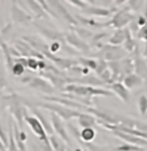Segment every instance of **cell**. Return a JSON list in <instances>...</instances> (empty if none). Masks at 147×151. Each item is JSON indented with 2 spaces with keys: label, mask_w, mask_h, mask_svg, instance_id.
Masks as SVG:
<instances>
[{
  "label": "cell",
  "mask_w": 147,
  "mask_h": 151,
  "mask_svg": "<svg viewBox=\"0 0 147 151\" xmlns=\"http://www.w3.org/2000/svg\"><path fill=\"white\" fill-rule=\"evenodd\" d=\"M77 64L81 65L82 68H87L89 70H95L96 68V60L95 59H89V58H77Z\"/></svg>",
  "instance_id": "obj_23"
},
{
  "label": "cell",
  "mask_w": 147,
  "mask_h": 151,
  "mask_svg": "<svg viewBox=\"0 0 147 151\" xmlns=\"http://www.w3.org/2000/svg\"><path fill=\"white\" fill-rule=\"evenodd\" d=\"M25 4L29 5V8L33 11V13L35 14L37 18H42V17H48V14L46 13L44 11H43V8L40 7L39 1H37V0H29V1H25Z\"/></svg>",
  "instance_id": "obj_22"
},
{
  "label": "cell",
  "mask_w": 147,
  "mask_h": 151,
  "mask_svg": "<svg viewBox=\"0 0 147 151\" xmlns=\"http://www.w3.org/2000/svg\"><path fill=\"white\" fill-rule=\"evenodd\" d=\"M145 4H146V11H145V14H143V17L147 20V3H145Z\"/></svg>",
  "instance_id": "obj_41"
},
{
  "label": "cell",
  "mask_w": 147,
  "mask_h": 151,
  "mask_svg": "<svg viewBox=\"0 0 147 151\" xmlns=\"http://www.w3.org/2000/svg\"><path fill=\"white\" fill-rule=\"evenodd\" d=\"M109 91H112L113 95L118 96L124 103L130 102V91L124 86L123 82H115V83L109 85Z\"/></svg>",
  "instance_id": "obj_15"
},
{
  "label": "cell",
  "mask_w": 147,
  "mask_h": 151,
  "mask_svg": "<svg viewBox=\"0 0 147 151\" xmlns=\"http://www.w3.org/2000/svg\"><path fill=\"white\" fill-rule=\"evenodd\" d=\"M134 20V16L133 13L129 11L128 7H124L123 9H117L116 13H113V16L111 17V20L108 21L109 26L115 27V29H124L125 26L128 27L132 21Z\"/></svg>",
  "instance_id": "obj_4"
},
{
  "label": "cell",
  "mask_w": 147,
  "mask_h": 151,
  "mask_svg": "<svg viewBox=\"0 0 147 151\" xmlns=\"http://www.w3.org/2000/svg\"><path fill=\"white\" fill-rule=\"evenodd\" d=\"M128 52L125 51L123 47L120 46H111V45H104L96 53H94V56H96L98 59H102L104 61H120L123 59L126 58Z\"/></svg>",
  "instance_id": "obj_3"
},
{
  "label": "cell",
  "mask_w": 147,
  "mask_h": 151,
  "mask_svg": "<svg viewBox=\"0 0 147 151\" xmlns=\"http://www.w3.org/2000/svg\"><path fill=\"white\" fill-rule=\"evenodd\" d=\"M48 141H49V146H51L52 151H68L67 150V145L57 136H48Z\"/></svg>",
  "instance_id": "obj_20"
},
{
  "label": "cell",
  "mask_w": 147,
  "mask_h": 151,
  "mask_svg": "<svg viewBox=\"0 0 147 151\" xmlns=\"http://www.w3.org/2000/svg\"><path fill=\"white\" fill-rule=\"evenodd\" d=\"M27 86L30 89H34V90L39 91V93L46 94V96H52L55 93V87L42 77H33V80L27 83Z\"/></svg>",
  "instance_id": "obj_7"
},
{
  "label": "cell",
  "mask_w": 147,
  "mask_h": 151,
  "mask_svg": "<svg viewBox=\"0 0 147 151\" xmlns=\"http://www.w3.org/2000/svg\"><path fill=\"white\" fill-rule=\"evenodd\" d=\"M21 103H27V104H31L29 102H22V98H21ZM34 106V104H31ZM35 107H42V108L47 109V111L55 113L57 115L61 120H65V121H69L72 120L73 117H78L81 112L78 111H74V109H70L68 107H64L61 104H57V103H52V102H43V103H37Z\"/></svg>",
  "instance_id": "obj_2"
},
{
  "label": "cell",
  "mask_w": 147,
  "mask_h": 151,
  "mask_svg": "<svg viewBox=\"0 0 147 151\" xmlns=\"http://www.w3.org/2000/svg\"><path fill=\"white\" fill-rule=\"evenodd\" d=\"M125 38H126V27H124V29H117V30H115V33L112 34L111 37H109L108 45H111V46L124 45Z\"/></svg>",
  "instance_id": "obj_16"
},
{
  "label": "cell",
  "mask_w": 147,
  "mask_h": 151,
  "mask_svg": "<svg viewBox=\"0 0 147 151\" xmlns=\"http://www.w3.org/2000/svg\"><path fill=\"white\" fill-rule=\"evenodd\" d=\"M120 69H121V81H123L126 76L134 73L133 60L130 58H125L123 60H120Z\"/></svg>",
  "instance_id": "obj_19"
},
{
  "label": "cell",
  "mask_w": 147,
  "mask_h": 151,
  "mask_svg": "<svg viewBox=\"0 0 147 151\" xmlns=\"http://www.w3.org/2000/svg\"><path fill=\"white\" fill-rule=\"evenodd\" d=\"M136 22H137V25H138V27H142L147 24V20L143 17V16H138V17L136 18Z\"/></svg>",
  "instance_id": "obj_38"
},
{
  "label": "cell",
  "mask_w": 147,
  "mask_h": 151,
  "mask_svg": "<svg viewBox=\"0 0 147 151\" xmlns=\"http://www.w3.org/2000/svg\"><path fill=\"white\" fill-rule=\"evenodd\" d=\"M73 33L76 34L78 38H81L82 40H85V39H91L93 35H94V33H93L91 30L85 29V27H80V26L73 27Z\"/></svg>",
  "instance_id": "obj_24"
},
{
  "label": "cell",
  "mask_w": 147,
  "mask_h": 151,
  "mask_svg": "<svg viewBox=\"0 0 147 151\" xmlns=\"http://www.w3.org/2000/svg\"><path fill=\"white\" fill-rule=\"evenodd\" d=\"M31 80H33V77H31V76H26V77H22V78H21V80H20V82H21V83L27 85V83H29Z\"/></svg>",
  "instance_id": "obj_39"
},
{
  "label": "cell",
  "mask_w": 147,
  "mask_h": 151,
  "mask_svg": "<svg viewBox=\"0 0 147 151\" xmlns=\"http://www.w3.org/2000/svg\"><path fill=\"white\" fill-rule=\"evenodd\" d=\"M74 151H83V150H81V149H76V150H74Z\"/></svg>",
  "instance_id": "obj_42"
},
{
  "label": "cell",
  "mask_w": 147,
  "mask_h": 151,
  "mask_svg": "<svg viewBox=\"0 0 147 151\" xmlns=\"http://www.w3.org/2000/svg\"><path fill=\"white\" fill-rule=\"evenodd\" d=\"M64 37H65V42L69 45V47H74V48H77L78 51H81V52H86V53L90 52V45H87L85 40L78 38L73 31L65 33Z\"/></svg>",
  "instance_id": "obj_10"
},
{
  "label": "cell",
  "mask_w": 147,
  "mask_h": 151,
  "mask_svg": "<svg viewBox=\"0 0 147 151\" xmlns=\"http://www.w3.org/2000/svg\"><path fill=\"white\" fill-rule=\"evenodd\" d=\"M24 121L26 122L27 125L30 127V129L34 132V133L38 136V138L40 141H42L43 143H44V146H46V149L47 151H52L51 150V146H49V141H48V136L46 134V132H44V129H43L42 127V124L39 122V120L35 117V116H30V115H26L25 116V119H24Z\"/></svg>",
  "instance_id": "obj_5"
},
{
  "label": "cell",
  "mask_w": 147,
  "mask_h": 151,
  "mask_svg": "<svg viewBox=\"0 0 147 151\" xmlns=\"http://www.w3.org/2000/svg\"><path fill=\"white\" fill-rule=\"evenodd\" d=\"M78 124L82 127V129H86V128H94L96 125V117L91 113H80L78 116Z\"/></svg>",
  "instance_id": "obj_17"
},
{
  "label": "cell",
  "mask_w": 147,
  "mask_h": 151,
  "mask_svg": "<svg viewBox=\"0 0 147 151\" xmlns=\"http://www.w3.org/2000/svg\"><path fill=\"white\" fill-rule=\"evenodd\" d=\"M49 120H51V125H52L54 132L57 133V137H60L65 143H69L70 138H69V134H68L67 128H65V125H64V121H62L57 115H55V113H52V112H49Z\"/></svg>",
  "instance_id": "obj_8"
},
{
  "label": "cell",
  "mask_w": 147,
  "mask_h": 151,
  "mask_svg": "<svg viewBox=\"0 0 147 151\" xmlns=\"http://www.w3.org/2000/svg\"><path fill=\"white\" fill-rule=\"evenodd\" d=\"M117 7H109V8H104V7H94V5H89L85 11H82L85 14L91 16V17H112L113 13L117 12Z\"/></svg>",
  "instance_id": "obj_9"
},
{
  "label": "cell",
  "mask_w": 147,
  "mask_h": 151,
  "mask_svg": "<svg viewBox=\"0 0 147 151\" xmlns=\"http://www.w3.org/2000/svg\"><path fill=\"white\" fill-rule=\"evenodd\" d=\"M11 72L13 76H16V77H21L25 72V67L21 64H18V63H13V67H12Z\"/></svg>",
  "instance_id": "obj_30"
},
{
  "label": "cell",
  "mask_w": 147,
  "mask_h": 151,
  "mask_svg": "<svg viewBox=\"0 0 147 151\" xmlns=\"http://www.w3.org/2000/svg\"><path fill=\"white\" fill-rule=\"evenodd\" d=\"M96 136V130L94 128H86L82 129L80 132V142H85V143H91L95 139Z\"/></svg>",
  "instance_id": "obj_21"
},
{
  "label": "cell",
  "mask_w": 147,
  "mask_h": 151,
  "mask_svg": "<svg viewBox=\"0 0 147 151\" xmlns=\"http://www.w3.org/2000/svg\"><path fill=\"white\" fill-rule=\"evenodd\" d=\"M68 73L72 74V76H74V77L77 78V76H89L90 73V70L87 68H82L81 65H73L72 68L68 69Z\"/></svg>",
  "instance_id": "obj_25"
},
{
  "label": "cell",
  "mask_w": 147,
  "mask_h": 151,
  "mask_svg": "<svg viewBox=\"0 0 147 151\" xmlns=\"http://www.w3.org/2000/svg\"><path fill=\"white\" fill-rule=\"evenodd\" d=\"M108 69V64H107V61H104V60H102V59H98L96 60V68H95V73H96V76H100L103 72L104 70H107Z\"/></svg>",
  "instance_id": "obj_29"
},
{
  "label": "cell",
  "mask_w": 147,
  "mask_h": 151,
  "mask_svg": "<svg viewBox=\"0 0 147 151\" xmlns=\"http://www.w3.org/2000/svg\"><path fill=\"white\" fill-rule=\"evenodd\" d=\"M34 25H35L37 30H38L39 33L43 35V38L51 39V40H54V42H64L65 40L64 39V34L59 33V31H56V30H51V29H48V27H46V26H42V25L38 24V22H34Z\"/></svg>",
  "instance_id": "obj_14"
},
{
  "label": "cell",
  "mask_w": 147,
  "mask_h": 151,
  "mask_svg": "<svg viewBox=\"0 0 147 151\" xmlns=\"http://www.w3.org/2000/svg\"><path fill=\"white\" fill-rule=\"evenodd\" d=\"M27 67L26 68H30L33 70H38V59L35 58H27Z\"/></svg>",
  "instance_id": "obj_36"
},
{
  "label": "cell",
  "mask_w": 147,
  "mask_h": 151,
  "mask_svg": "<svg viewBox=\"0 0 147 151\" xmlns=\"http://www.w3.org/2000/svg\"><path fill=\"white\" fill-rule=\"evenodd\" d=\"M128 5H129V11H139L141 8H142V5H145V1H134V0H130V1L126 3Z\"/></svg>",
  "instance_id": "obj_31"
},
{
  "label": "cell",
  "mask_w": 147,
  "mask_h": 151,
  "mask_svg": "<svg viewBox=\"0 0 147 151\" xmlns=\"http://www.w3.org/2000/svg\"><path fill=\"white\" fill-rule=\"evenodd\" d=\"M64 93L73 94V95L81 96V98L91 99L93 96H113V93L103 87H91V86H83L78 83H68L65 85Z\"/></svg>",
  "instance_id": "obj_1"
},
{
  "label": "cell",
  "mask_w": 147,
  "mask_h": 151,
  "mask_svg": "<svg viewBox=\"0 0 147 151\" xmlns=\"http://www.w3.org/2000/svg\"><path fill=\"white\" fill-rule=\"evenodd\" d=\"M138 109L142 116L147 115V95H139L138 98Z\"/></svg>",
  "instance_id": "obj_28"
},
{
  "label": "cell",
  "mask_w": 147,
  "mask_h": 151,
  "mask_svg": "<svg viewBox=\"0 0 147 151\" xmlns=\"http://www.w3.org/2000/svg\"><path fill=\"white\" fill-rule=\"evenodd\" d=\"M115 151H145V149H143V147H139V146H136V145L123 143L118 147H116Z\"/></svg>",
  "instance_id": "obj_27"
},
{
  "label": "cell",
  "mask_w": 147,
  "mask_h": 151,
  "mask_svg": "<svg viewBox=\"0 0 147 151\" xmlns=\"http://www.w3.org/2000/svg\"><path fill=\"white\" fill-rule=\"evenodd\" d=\"M82 146H85L89 151H107L105 147H102V146H96V145H93V143H85V142H80Z\"/></svg>",
  "instance_id": "obj_32"
},
{
  "label": "cell",
  "mask_w": 147,
  "mask_h": 151,
  "mask_svg": "<svg viewBox=\"0 0 147 151\" xmlns=\"http://www.w3.org/2000/svg\"><path fill=\"white\" fill-rule=\"evenodd\" d=\"M47 4H48V5H52V9H55L56 14H57L59 17H62L65 21H68V22H69L70 25H76V26H77L78 22L76 21L74 16L67 11V8L62 5L61 1H47Z\"/></svg>",
  "instance_id": "obj_11"
},
{
  "label": "cell",
  "mask_w": 147,
  "mask_h": 151,
  "mask_svg": "<svg viewBox=\"0 0 147 151\" xmlns=\"http://www.w3.org/2000/svg\"><path fill=\"white\" fill-rule=\"evenodd\" d=\"M112 134H113L115 137L120 138L121 141H124L125 143L136 145V146H139V147L147 146V141L146 139H142V138H138V137H136V136H132V134L123 133V132H118V130H112Z\"/></svg>",
  "instance_id": "obj_13"
},
{
  "label": "cell",
  "mask_w": 147,
  "mask_h": 151,
  "mask_svg": "<svg viewBox=\"0 0 147 151\" xmlns=\"http://www.w3.org/2000/svg\"><path fill=\"white\" fill-rule=\"evenodd\" d=\"M0 141H1L3 145L5 146V149H7V146H8V133L4 132V129H3V127H1V122H0Z\"/></svg>",
  "instance_id": "obj_37"
},
{
  "label": "cell",
  "mask_w": 147,
  "mask_h": 151,
  "mask_svg": "<svg viewBox=\"0 0 147 151\" xmlns=\"http://www.w3.org/2000/svg\"><path fill=\"white\" fill-rule=\"evenodd\" d=\"M105 37H108L107 31H102V33H99V34H94L93 38H91V45L99 47V48H102V47L104 46V43H103V39H104Z\"/></svg>",
  "instance_id": "obj_26"
},
{
  "label": "cell",
  "mask_w": 147,
  "mask_h": 151,
  "mask_svg": "<svg viewBox=\"0 0 147 151\" xmlns=\"http://www.w3.org/2000/svg\"><path fill=\"white\" fill-rule=\"evenodd\" d=\"M62 43H64V42H52L51 45L48 46L49 52H51L52 55H55L56 52H59V51H60V47H61Z\"/></svg>",
  "instance_id": "obj_35"
},
{
  "label": "cell",
  "mask_w": 147,
  "mask_h": 151,
  "mask_svg": "<svg viewBox=\"0 0 147 151\" xmlns=\"http://www.w3.org/2000/svg\"><path fill=\"white\" fill-rule=\"evenodd\" d=\"M68 3L72 4V5H76L77 8H81L82 11H85V9L89 7L87 1H82V0H68Z\"/></svg>",
  "instance_id": "obj_33"
},
{
  "label": "cell",
  "mask_w": 147,
  "mask_h": 151,
  "mask_svg": "<svg viewBox=\"0 0 147 151\" xmlns=\"http://www.w3.org/2000/svg\"><path fill=\"white\" fill-rule=\"evenodd\" d=\"M123 85L125 87H126L128 90H132V89H136V87H139L143 85V80L142 78H139L137 74H129L126 76V77L123 80Z\"/></svg>",
  "instance_id": "obj_18"
},
{
  "label": "cell",
  "mask_w": 147,
  "mask_h": 151,
  "mask_svg": "<svg viewBox=\"0 0 147 151\" xmlns=\"http://www.w3.org/2000/svg\"><path fill=\"white\" fill-rule=\"evenodd\" d=\"M11 17L14 22H18V24H27V22H31L33 21V17L26 13L22 8H20L17 5V3H13L11 7Z\"/></svg>",
  "instance_id": "obj_12"
},
{
  "label": "cell",
  "mask_w": 147,
  "mask_h": 151,
  "mask_svg": "<svg viewBox=\"0 0 147 151\" xmlns=\"http://www.w3.org/2000/svg\"><path fill=\"white\" fill-rule=\"evenodd\" d=\"M132 60L134 65V74H137L143 81H146L147 80V61L142 56V53L139 52L138 47L134 50V56L132 58Z\"/></svg>",
  "instance_id": "obj_6"
},
{
  "label": "cell",
  "mask_w": 147,
  "mask_h": 151,
  "mask_svg": "<svg viewBox=\"0 0 147 151\" xmlns=\"http://www.w3.org/2000/svg\"><path fill=\"white\" fill-rule=\"evenodd\" d=\"M136 38H138V39H141V40H146L147 42V24L145 25V26L139 27V30H138V33H137Z\"/></svg>",
  "instance_id": "obj_34"
},
{
  "label": "cell",
  "mask_w": 147,
  "mask_h": 151,
  "mask_svg": "<svg viewBox=\"0 0 147 151\" xmlns=\"http://www.w3.org/2000/svg\"><path fill=\"white\" fill-rule=\"evenodd\" d=\"M142 56L146 59V61H147V42H146V45H145V50H143V53H142Z\"/></svg>",
  "instance_id": "obj_40"
}]
</instances>
